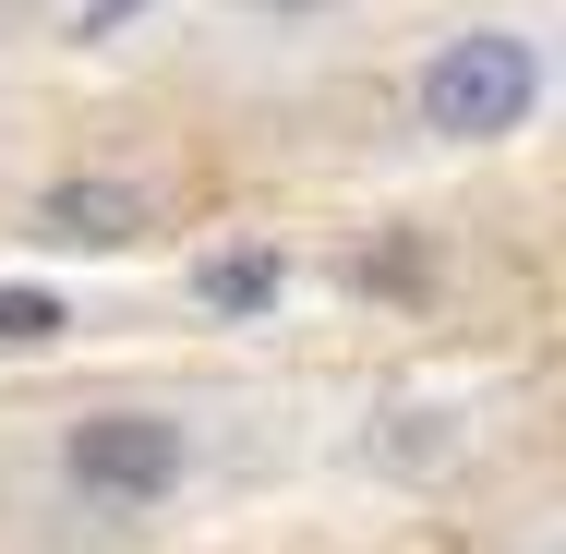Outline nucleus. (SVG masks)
Segmentation results:
<instances>
[{"label":"nucleus","instance_id":"1","mask_svg":"<svg viewBox=\"0 0 566 554\" xmlns=\"http://www.w3.org/2000/svg\"><path fill=\"white\" fill-rule=\"evenodd\" d=\"M531 109H543V49L518 24H458L410 73V121L434 145H506V133H531Z\"/></svg>","mask_w":566,"mask_h":554},{"label":"nucleus","instance_id":"2","mask_svg":"<svg viewBox=\"0 0 566 554\" xmlns=\"http://www.w3.org/2000/svg\"><path fill=\"white\" fill-rule=\"evenodd\" d=\"M193 482V422L181 410H73L61 422V494L97 506V519H145Z\"/></svg>","mask_w":566,"mask_h":554},{"label":"nucleus","instance_id":"3","mask_svg":"<svg viewBox=\"0 0 566 554\" xmlns=\"http://www.w3.org/2000/svg\"><path fill=\"white\" fill-rule=\"evenodd\" d=\"M145 229H157L145 181H61V194H36V241H61V253H120Z\"/></svg>","mask_w":566,"mask_h":554},{"label":"nucleus","instance_id":"4","mask_svg":"<svg viewBox=\"0 0 566 554\" xmlns=\"http://www.w3.org/2000/svg\"><path fill=\"white\" fill-rule=\"evenodd\" d=\"M193 302H206L218 326H265V314L290 302V253H277V241H229V253L193 265Z\"/></svg>","mask_w":566,"mask_h":554},{"label":"nucleus","instance_id":"5","mask_svg":"<svg viewBox=\"0 0 566 554\" xmlns=\"http://www.w3.org/2000/svg\"><path fill=\"white\" fill-rule=\"evenodd\" d=\"M61 326H73V314H61V290H0V349H49Z\"/></svg>","mask_w":566,"mask_h":554}]
</instances>
